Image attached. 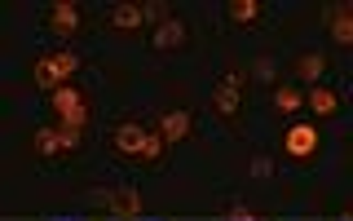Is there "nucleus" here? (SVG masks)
<instances>
[{"instance_id": "nucleus-2", "label": "nucleus", "mask_w": 353, "mask_h": 221, "mask_svg": "<svg viewBox=\"0 0 353 221\" xmlns=\"http://www.w3.org/2000/svg\"><path fill=\"white\" fill-rule=\"evenodd\" d=\"M75 71H80V58H75L71 49L44 53V58L36 62V84H40V88H53V93H58V88H66V80H71Z\"/></svg>"}, {"instance_id": "nucleus-4", "label": "nucleus", "mask_w": 353, "mask_h": 221, "mask_svg": "<svg viewBox=\"0 0 353 221\" xmlns=\"http://www.w3.org/2000/svg\"><path fill=\"white\" fill-rule=\"evenodd\" d=\"M283 151L292 155V160H309V155L318 151V128L314 124H292L283 137Z\"/></svg>"}, {"instance_id": "nucleus-6", "label": "nucleus", "mask_w": 353, "mask_h": 221, "mask_svg": "<svg viewBox=\"0 0 353 221\" xmlns=\"http://www.w3.org/2000/svg\"><path fill=\"white\" fill-rule=\"evenodd\" d=\"M97 204H106L110 213H119L124 221H132L141 213V195L132 191V186H124V191H106V195H97Z\"/></svg>"}, {"instance_id": "nucleus-7", "label": "nucleus", "mask_w": 353, "mask_h": 221, "mask_svg": "<svg viewBox=\"0 0 353 221\" xmlns=\"http://www.w3.org/2000/svg\"><path fill=\"white\" fill-rule=\"evenodd\" d=\"M49 31H58V36H75V31H80V5H71V0L49 5Z\"/></svg>"}, {"instance_id": "nucleus-11", "label": "nucleus", "mask_w": 353, "mask_h": 221, "mask_svg": "<svg viewBox=\"0 0 353 221\" xmlns=\"http://www.w3.org/2000/svg\"><path fill=\"white\" fill-rule=\"evenodd\" d=\"M159 133H163V142H185L190 137V115L185 110H168L159 119Z\"/></svg>"}, {"instance_id": "nucleus-13", "label": "nucleus", "mask_w": 353, "mask_h": 221, "mask_svg": "<svg viewBox=\"0 0 353 221\" xmlns=\"http://www.w3.org/2000/svg\"><path fill=\"white\" fill-rule=\"evenodd\" d=\"M225 9H230V22H239V27H252V22L261 18L256 0H234V5H225Z\"/></svg>"}, {"instance_id": "nucleus-1", "label": "nucleus", "mask_w": 353, "mask_h": 221, "mask_svg": "<svg viewBox=\"0 0 353 221\" xmlns=\"http://www.w3.org/2000/svg\"><path fill=\"white\" fill-rule=\"evenodd\" d=\"M115 151L124 155V160L154 164V160L163 155V137H154V133H146L141 124H119V128H115Z\"/></svg>"}, {"instance_id": "nucleus-8", "label": "nucleus", "mask_w": 353, "mask_h": 221, "mask_svg": "<svg viewBox=\"0 0 353 221\" xmlns=\"http://www.w3.org/2000/svg\"><path fill=\"white\" fill-rule=\"evenodd\" d=\"M36 146L44 155H66V151L80 146V137H75V133H66V128H40L36 133Z\"/></svg>"}, {"instance_id": "nucleus-19", "label": "nucleus", "mask_w": 353, "mask_h": 221, "mask_svg": "<svg viewBox=\"0 0 353 221\" xmlns=\"http://www.w3.org/2000/svg\"><path fill=\"white\" fill-rule=\"evenodd\" d=\"M230 221H252V213H243V208H230Z\"/></svg>"}, {"instance_id": "nucleus-5", "label": "nucleus", "mask_w": 353, "mask_h": 221, "mask_svg": "<svg viewBox=\"0 0 353 221\" xmlns=\"http://www.w3.org/2000/svg\"><path fill=\"white\" fill-rule=\"evenodd\" d=\"M239 88H243V80L234 71L221 75V84L212 88V110H216V115H234V110H239Z\"/></svg>"}, {"instance_id": "nucleus-14", "label": "nucleus", "mask_w": 353, "mask_h": 221, "mask_svg": "<svg viewBox=\"0 0 353 221\" xmlns=\"http://www.w3.org/2000/svg\"><path fill=\"white\" fill-rule=\"evenodd\" d=\"M309 106L318 110V115H336V93H331V88H323V84H314V93H309Z\"/></svg>"}, {"instance_id": "nucleus-9", "label": "nucleus", "mask_w": 353, "mask_h": 221, "mask_svg": "<svg viewBox=\"0 0 353 221\" xmlns=\"http://www.w3.org/2000/svg\"><path fill=\"white\" fill-rule=\"evenodd\" d=\"M327 27L340 44H353V9L349 5H327Z\"/></svg>"}, {"instance_id": "nucleus-12", "label": "nucleus", "mask_w": 353, "mask_h": 221, "mask_svg": "<svg viewBox=\"0 0 353 221\" xmlns=\"http://www.w3.org/2000/svg\"><path fill=\"white\" fill-rule=\"evenodd\" d=\"M141 22H146V5H115V14H110V27H124V31L141 27Z\"/></svg>"}, {"instance_id": "nucleus-3", "label": "nucleus", "mask_w": 353, "mask_h": 221, "mask_svg": "<svg viewBox=\"0 0 353 221\" xmlns=\"http://www.w3.org/2000/svg\"><path fill=\"white\" fill-rule=\"evenodd\" d=\"M53 106H58V115H62V128L80 137V128H84V119H88V106H84L80 88H71V84L58 88V93H53Z\"/></svg>"}, {"instance_id": "nucleus-10", "label": "nucleus", "mask_w": 353, "mask_h": 221, "mask_svg": "<svg viewBox=\"0 0 353 221\" xmlns=\"http://www.w3.org/2000/svg\"><path fill=\"white\" fill-rule=\"evenodd\" d=\"M150 44H154V49H181V44H185V22H176V18H163L159 27H154Z\"/></svg>"}, {"instance_id": "nucleus-18", "label": "nucleus", "mask_w": 353, "mask_h": 221, "mask_svg": "<svg viewBox=\"0 0 353 221\" xmlns=\"http://www.w3.org/2000/svg\"><path fill=\"white\" fill-rule=\"evenodd\" d=\"M252 173H256V177H270V173H274V164L261 155V160H252Z\"/></svg>"}, {"instance_id": "nucleus-16", "label": "nucleus", "mask_w": 353, "mask_h": 221, "mask_svg": "<svg viewBox=\"0 0 353 221\" xmlns=\"http://www.w3.org/2000/svg\"><path fill=\"white\" fill-rule=\"evenodd\" d=\"M274 106H279V110H296V106H301V88L283 84L279 93H274Z\"/></svg>"}, {"instance_id": "nucleus-15", "label": "nucleus", "mask_w": 353, "mask_h": 221, "mask_svg": "<svg viewBox=\"0 0 353 221\" xmlns=\"http://www.w3.org/2000/svg\"><path fill=\"white\" fill-rule=\"evenodd\" d=\"M296 71L305 75V80H318V75L327 71V62H323V53H305L301 62H296Z\"/></svg>"}, {"instance_id": "nucleus-17", "label": "nucleus", "mask_w": 353, "mask_h": 221, "mask_svg": "<svg viewBox=\"0 0 353 221\" xmlns=\"http://www.w3.org/2000/svg\"><path fill=\"white\" fill-rule=\"evenodd\" d=\"M252 75H256V80H274V62L270 58H256V62H252Z\"/></svg>"}]
</instances>
